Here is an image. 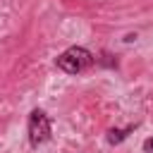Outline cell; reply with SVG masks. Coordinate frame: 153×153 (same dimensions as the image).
I'll return each mask as SVG.
<instances>
[{
  "label": "cell",
  "instance_id": "cell-1",
  "mask_svg": "<svg viewBox=\"0 0 153 153\" xmlns=\"http://www.w3.org/2000/svg\"><path fill=\"white\" fill-rule=\"evenodd\" d=\"M55 62H57V67H60L62 72H67V74H79V72L88 69V67L96 62V57H93L86 48L72 45V48H67L65 53H60Z\"/></svg>",
  "mask_w": 153,
  "mask_h": 153
},
{
  "label": "cell",
  "instance_id": "cell-2",
  "mask_svg": "<svg viewBox=\"0 0 153 153\" xmlns=\"http://www.w3.org/2000/svg\"><path fill=\"white\" fill-rule=\"evenodd\" d=\"M26 129H29V141H31V146H41V143L50 141V136H53L50 117H48L41 108H33V110L29 112Z\"/></svg>",
  "mask_w": 153,
  "mask_h": 153
},
{
  "label": "cell",
  "instance_id": "cell-3",
  "mask_svg": "<svg viewBox=\"0 0 153 153\" xmlns=\"http://www.w3.org/2000/svg\"><path fill=\"white\" fill-rule=\"evenodd\" d=\"M134 131V127H124V129H108V143H112V146H117V143H122L129 134Z\"/></svg>",
  "mask_w": 153,
  "mask_h": 153
},
{
  "label": "cell",
  "instance_id": "cell-4",
  "mask_svg": "<svg viewBox=\"0 0 153 153\" xmlns=\"http://www.w3.org/2000/svg\"><path fill=\"white\" fill-rule=\"evenodd\" d=\"M141 148H143V153H153V136H148V139L143 141Z\"/></svg>",
  "mask_w": 153,
  "mask_h": 153
},
{
  "label": "cell",
  "instance_id": "cell-5",
  "mask_svg": "<svg viewBox=\"0 0 153 153\" xmlns=\"http://www.w3.org/2000/svg\"><path fill=\"white\" fill-rule=\"evenodd\" d=\"M134 38H136V33H127V36H124V41H127V43H131Z\"/></svg>",
  "mask_w": 153,
  "mask_h": 153
}]
</instances>
